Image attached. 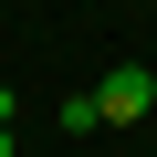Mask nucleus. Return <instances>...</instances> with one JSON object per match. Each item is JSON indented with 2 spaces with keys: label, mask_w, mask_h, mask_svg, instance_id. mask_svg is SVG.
I'll list each match as a JSON object with an SVG mask.
<instances>
[{
  "label": "nucleus",
  "mask_w": 157,
  "mask_h": 157,
  "mask_svg": "<svg viewBox=\"0 0 157 157\" xmlns=\"http://www.w3.org/2000/svg\"><path fill=\"white\" fill-rule=\"evenodd\" d=\"M147 105H157V73L147 63H115L105 84H94V126H136Z\"/></svg>",
  "instance_id": "nucleus-1"
},
{
  "label": "nucleus",
  "mask_w": 157,
  "mask_h": 157,
  "mask_svg": "<svg viewBox=\"0 0 157 157\" xmlns=\"http://www.w3.org/2000/svg\"><path fill=\"white\" fill-rule=\"evenodd\" d=\"M0 157H11V126H0Z\"/></svg>",
  "instance_id": "nucleus-2"
}]
</instances>
